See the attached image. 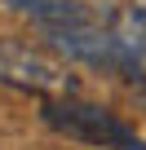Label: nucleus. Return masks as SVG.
I'll return each instance as SVG.
<instances>
[{"instance_id": "obj_5", "label": "nucleus", "mask_w": 146, "mask_h": 150, "mask_svg": "<svg viewBox=\"0 0 146 150\" xmlns=\"http://www.w3.org/2000/svg\"><path fill=\"white\" fill-rule=\"evenodd\" d=\"M5 5L18 18H31L40 27H58V22H71V18L89 13V0H5Z\"/></svg>"}, {"instance_id": "obj_4", "label": "nucleus", "mask_w": 146, "mask_h": 150, "mask_svg": "<svg viewBox=\"0 0 146 150\" xmlns=\"http://www.w3.org/2000/svg\"><path fill=\"white\" fill-rule=\"evenodd\" d=\"M111 62L115 66H146V0H124L111 27Z\"/></svg>"}, {"instance_id": "obj_2", "label": "nucleus", "mask_w": 146, "mask_h": 150, "mask_svg": "<svg viewBox=\"0 0 146 150\" xmlns=\"http://www.w3.org/2000/svg\"><path fill=\"white\" fill-rule=\"evenodd\" d=\"M44 124L58 128L71 141H84V146H98V150H142V141L115 115H106L102 106L80 102V97H53V102H44Z\"/></svg>"}, {"instance_id": "obj_3", "label": "nucleus", "mask_w": 146, "mask_h": 150, "mask_svg": "<svg viewBox=\"0 0 146 150\" xmlns=\"http://www.w3.org/2000/svg\"><path fill=\"white\" fill-rule=\"evenodd\" d=\"M49 44L75 62H89V66H111V35L102 22H93L89 13L84 18H71V22H58V27H44Z\"/></svg>"}, {"instance_id": "obj_1", "label": "nucleus", "mask_w": 146, "mask_h": 150, "mask_svg": "<svg viewBox=\"0 0 146 150\" xmlns=\"http://www.w3.org/2000/svg\"><path fill=\"white\" fill-rule=\"evenodd\" d=\"M0 84H9L18 93H31L40 102H53V97H75L80 84L71 66L36 44H22V40H0Z\"/></svg>"}]
</instances>
